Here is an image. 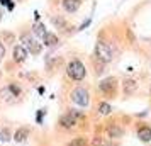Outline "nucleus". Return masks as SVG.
I'll return each instance as SVG.
<instances>
[{"label": "nucleus", "mask_w": 151, "mask_h": 146, "mask_svg": "<svg viewBox=\"0 0 151 146\" xmlns=\"http://www.w3.org/2000/svg\"><path fill=\"white\" fill-rule=\"evenodd\" d=\"M93 146H104V141L100 138H95L93 139Z\"/></svg>", "instance_id": "412c9836"}, {"label": "nucleus", "mask_w": 151, "mask_h": 146, "mask_svg": "<svg viewBox=\"0 0 151 146\" xmlns=\"http://www.w3.org/2000/svg\"><path fill=\"white\" fill-rule=\"evenodd\" d=\"M80 4H82V0H63V9L66 12H76Z\"/></svg>", "instance_id": "423d86ee"}, {"label": "nucleus", "mask_w": 151, "mask_h": 146, "mask_svg": "<svg viewBox=\"0 0 151 146\" xmlns=\"http://www.w3.org/2000/svg\"><path fill=\"white\" fill-rule=\"evenodd\" d=\"M66 146H88V145H87V139L85 138H75L73 141H70Z\"/></svg>", "instance_id": "f3484780"}, {"label": "nucleus", "mask_w": 151, "mask_h": 146, "mask_svg": "<svg viewBox=\"0 0 151 146\" xmlns=\"http://www.w3.org/2000/svg\"><path fill=\"white\" fill-rule=\"evenodd\" d=\"M71 100L75 102L76 105H82V107H87L90 102V97H88V92L85 90V88H75V90L71 92Z\"/></svg>", "instance_id": "20e7f679"}, {"label": "nucleus", "mask_w": 151, "mask_h": 146, "mask_svg": "<svg viewBox=\"0 0 151 146\" xmlns=\"http://www.w3.org/2000/svg\"><path fill=\"white\" fill-rule=\"evenodd\" d=\"M0 19H2V12H0Z\"/></svg>", "instance_id": "4be33fe9"}, {"label": "nucleus", "mask_w": 151, "mask_h": 146, "mask_svg": "<svg viewBox=\"0 0 151 146\" xmlns=\"http://www.w3.org/2000/svg\"><path fill=\"white\" fill-rule=\"evenodd\" d=\"M95 56L99 58V61L102 63H109L112 61V58H114V53H112V48H110L107 42H97L95 46Z\"/></svg>", "instance_id": "f03ea898"}, {"label": "nucleus", "mask_w": 151, "mask_h": 146, "mask_svg": "<svg viewBox=\"0 0 151 146\" xmlns=\"http://www.w3.org/2000/svg\"><path fill=\"white\" fill-rule=\"evenodd\" d=\"M124 92L126 93H132V92L137 88V83H136V80H124Z\"/></svg>", "instance_id": "4468645a"}, {"label": "nucleus", "mask_w": 151, "mask_h": 146, "mask_svg": "<svg viewBox=\"0 0 151 146\" xmlns=\"http://www.w3.org/2000/svg\"><path fill=\"white\" fill-rule=\"evenodd\" d=\"M68 75L70 78H73V80H76V82H80V80H83L85 78V75H87V70H85V66H83L82 61H78V60H73V61L68 63Z\"/></svg>", "instance_id": "f257e3e1"}, {"label": "nucleus", "mask_w": 151, "mask_h": 146, "mask_svg": "<svg viewBox=\"0 0 151 146\" xmlns=\"http://www.w3.org/2000/svg\"><path fill=\"white\" fill-rule=\"evenodd\" d=\"M26 56H27V51H26L24 46H15L14 48V61L22 63L26 60Z\"/></svg>", "instance_id": "0eeeda50"}, {"label": "nucleus", "mask_w": 151, "mask_h": 146, "mask_svg": "<svg viewBox=\"0 0 151 146\" xmlns=\"http://www.w3.org/2000/svg\"><path fill=\"white\" fill-rule=\"evenodd\" d=\"M53 24L55 26H60V27H66V22L63 21L61 17H53Z\"/></svg>", "instance_id": "a211bd4d"}, {"label": "nucleus", "mask_w": 151, "mask_h": 146, "mask_svg": "<svg viewBox=\"0 0 151 146\" xmlns=\"http://www.w3.org/2000/svg\"><path fill=\"white\" fill-rule=\"evenodd\" d=\"M60 124H61L63 127H65V129H70V127H73V126L76 124V121L68 114V116H63V117L60 119Z\"/></svg>", "instance_id": "f8f14e48"}, {"label": "nucleus", "mask_w": 151, "mask_h": 146, "mask_svg": "<svg viewBox=\"0 0 151 146\" xmlns=\"http://www.w3.org/2000/svg\"><path fill=\"white\" fill-rule=\"evenodd\" d=\"M29 136V129L27 127H21V129H17L14 134V139L17 143H22V141H26V138Z\"/></svg>", "instance_id": "9d476101"}, {"label": "nucleus", "mask_w": 151, "mask_h": 146, "mask_svg": "<svg viewBox=\"0 0 151 146\" xmlns=\"http://www.w3.org/2000/svg\"><path fill=\"white\" fill-rule=\"evenodd\" d=\"M9 139H10V132H9V129H4L0 132V141H9Z\"/></svg>", "instance_id": "6ab92c4d"}, {"label": "nucleus", "mask_w": 151, "mask_h": 146, "mask_svg": "<svg viewBox=\"0 0 151 146\" xmlns=\"http://www.w3.org/2000/svg\"><path fill=\"white\" fill-rule=\"evenodd\" d=\"M107 136L112 138V139L121 138V136H122V129H121L119 126H116V124H110L109 127H107Z\"/></svg>", "instance_id": "6e6552de"}, {"label": "nucleus", "mask_w": 151, "mask_h": 146, "mask_svg": "<svg viewBox=\"0 0 151 146\" xmlns=\"http://www.w3.org/2000/svg\"><path fill=\"white\" fill-rule=\"evenodd\" d=\"M99 88H100V92H104V93L112 95V93L116 92V78L109 77V78H105V80H102V82L99 83Z\"/></svg>", "instance_id": "39448f33"}, {"label": "nucleus", "mask_w": 151, "mask_h": 146, "mask_svg": "<svg viewBox=\"0 0 151 146\" xmlns=\"http://www.w3.org/2000/svg\"><path fill=\"white\" fill-rule=\"evenodd\" d=\"M5 56V46H4V42H0V60Z\"/></svg>", "instance_id": "aec40b11"}, {"label": "nucleus", "mask_w": 151, "mask_h": 146, "mask_svg": "<svg viewBox=\"0 0 151 146\" xmlns=\"http://www.w3.org/2000/svg\"><path fill=\"white\" fill-rule=\"evenodd\" d=\"M137 138L141 139L143 143H150L151 141V127H141L137 131Z\"/></svg>", "instance_id": "1a4fd4ad"}, {"label": "nucleus", "mask_w": 151, "mask_h": 146, "mask_svg": "<svg viewBox=\"0 0 151 146\" xmlns=\"http://www.w3.org/2000/svg\"><path fill=\"white\" fill-rule=\"evenodd\" d=\"M110 111H112V107H110V104H107V102H102V104L99 105V112H100L102 116L110 114Z\"/></svg>", "instance_id": "dca6fc26"}, {"label": "nucleus", "mask_w": 151, "mask_h": 146, "mask_svg": "<svg viewBox=\"0 0 151 146\" xmlns=\"http://www.w3.org/2000/svg\"><path fill=\"white\" fill-rule=\"evenodd\" d=\"M42 41H44V44H48V46H53V44L58 42V37L55 34H51V32H46L44 37H42Z\"/></svg>", "instance_id": "2eb2a0df"}, {"label": "nucleus", "mask_w": 151, "mask_h": 146, "mask_svg": "<svg viewBox=\"0 0 151 146\" xmlns=\"http://www.w3.org/2000/svg\"><path fill=\"white\" fill-rule=\"evenodd\" d=\"M21 41L26 44V51H31V55H39L41 53V49H42V44L41 42H37L32 37V36H29V34H22L21 36Z\"/></svg>", "instance_id": "7ed1b4c3"}, {"label": "nucleus", "mask_w": 151, "mask_h": 146, "mask_svg": "<svg viewBox=\"0 0 151 146\" xmlns=\"http://www.w3.org/2000/svg\"><path fill=\"white\" fill-rule=\"evenodd\" d=\"M32 31H34V34L37 36V37H44V34H46V32H48V31H46V27H44V24H41V22H36L34 26H32Z\"/></svg>", "instance_id": "ddd939ff"}, {"label": "nucleus", "mask_w": 151, "mask_h": 146, "mask_svg": "<svg viewBox=\"0 0 151 146\" xmlns=\"http://www.w3.org/2000/svg\"><path fill=\"white\" fill-rule=\"evenodd\" d=\"M0 95H2V99H5V100H7V102H10V104H12V102H15V99H17V95H15L14 92L10 90V88H4V90H0Z\"/></svg>", "instance_id": "9b49d317"}]
</instances>
